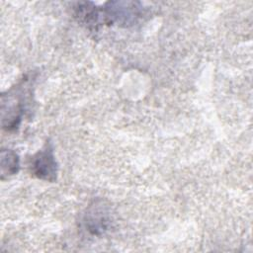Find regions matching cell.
<instances>
[{
    "label": "cell",
    "mask_w": 253,
    "mask_h": 253,
    "mask_svg": "<svg viewBox=\"0 0 253 253\" xmlns=\"http://www.w3.org/2000/svg\"><path fill=\"white\" fill-rule=\"evenodd\" d=\"M19 170V157L10 149H2L1 151V173L2 178L14 175Z\"/></svg>",
    "instance_id": "cell-3"
},
{
    "label": "cell",
    "mask_w": 253,
    "mask_h": 253,
    "mask_svg": "<svg viewBox=\"0 0 253 253\" xmlns=\"http://www.w3.org/2000/svg\"><path fill=\"white\" fill-rule=\"evenodd\" d=\"M32 170L35 176L42 180L53 182L56 180L57 164L53 155V150L49 144H46L34 157Z\"/></svg>",
    "instance_id": "cell-2"
},
{
    "label": "cell",
    "mask_w": 253,
    "mask_h": 253,
    "mask_svg": "<svg viewBox=\"0 0 253 253\" xmlns=\"http://www.w3.org/2000/svg\"><path fill=\"white\" fill-rule=\"evenodd\" d=\"M138 3L134 2H108L103 9L106 23L131 24L139 16Z\"/></svg>",
    "instance_id": "cell-1"
}]
</instances>
